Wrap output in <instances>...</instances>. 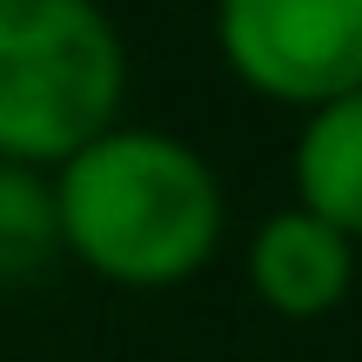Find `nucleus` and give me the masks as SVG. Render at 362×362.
Masks as SVG:
<instances>
[{"label":"nucleus","instance_id":"f257e3e1","mask_svg":"<svg viewBox=\"0 0 362 362\" xmlns=\"http://www.w3.org/2000/svg\"><path fill=\"white\" fill-rule=\"evenodd\" d=\"M47 181L61 262L88 269L107 288L161 296L194 282L221 255V235H228L221 175L175 128L115 121L88 148H74Z\"/></svg>","mask_w":362,"mask_h":362},{"label":"nucleus","instance_id":"f03ea898","mask_svg":"<svg viewBox=\"0 0 362 362\" xmlns=\"http://www.w3.org/2000/svg\"><path fill=\"white\" fill-rule=\"evenodd\" d=\"M121 101L128 40L101 0H0V161L54 175Z\"/></svg>","mask_w":362,"mask_h":362},{"label":"nucleus","instance_id":"7ed1b4c3","mask_svg":"<svg viewBox=\"0 0 362 362\" xmlns=\"http://www.w3.org/2000/svg\"><path fill=\"white\" fill-rule=\"evenodd\" d=\"M215 54L255 101L309 115L362 88V0H215Z\"/></svg>","mask_w":362,"mask_h":362},{"label":"nucleus","instance_id":"20e7f679","mask_svg":"<svg viewBox=\"0 0 362 362\" xmlns=\"http://www.w3.org/2000/svg\"><path fill=\"white\" fill-rule=\"evenodd\" d=\"M242 269H248V288H255V302L269 315H282V322H322L356 288V242L342 228H329L322 215L288 202V208L255 221Z\"/></svg>","mask_w":362,"mask_h":362},{"label":"nucleus","instance_id":"39448f33","mask_svg":"<svg viewBox=\"0 0 362 362\" xmlns=\"http://www.w3.org/2000/svg\"><path fill=\"white\" fill-rule=\"evenodd\" d=\"M288 181H296V208L322 215L362 248V88L302 115Z\"/></svg>","mask_w":362,"mask_h":362},{"label":"nucleus","instance_id":"423d86ee","mask_svg":"<svg viewBox=\"0 0 362 362\" xmlns=\"http://www.w3.org/2000/svg\"><path fill=\"white\" fill-rule=\"evenodd\" d=\"M61 262V221H54V181L40 168L0 161V282H34Z\"/></svg>","mask_w":362,"mask_h":362}]
</instances>
